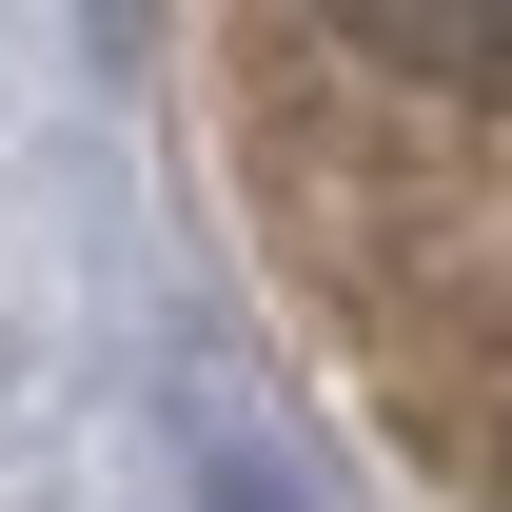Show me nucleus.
I'll list each match as a JSON object with an SVG mask.
<instances>
[{
	"label": "nucleus",
	"instance_id": "nucleus-1",
	"mask_svg": "<svg viewBox=\"0 0 512 512\" xmlns=\"http://www.w3.org/2000/svg\"><path fill=\"white\" fill-rule=\"evenodd\" d=\"M355 60H394V79H512V20H355Z\"/></svg>",
	"mask_w": 512,
	"mask_h": 512
}]
</instances>
